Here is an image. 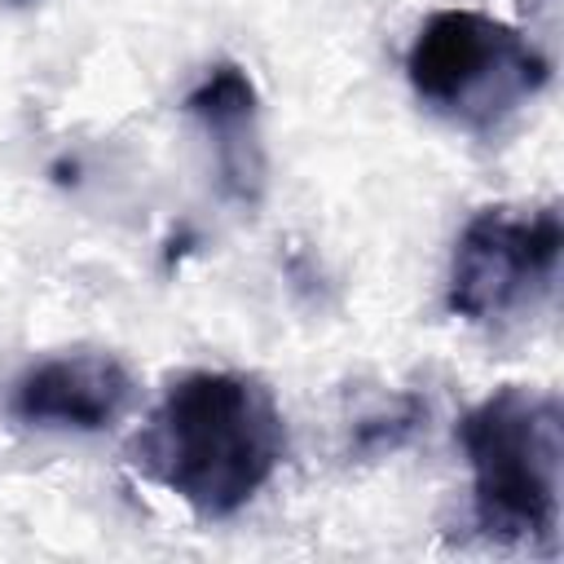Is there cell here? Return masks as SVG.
Returning a JSON list of instances; mask_svg holds the SVG:
<instances>
[{"mask_svg": "<svg viewBox=\"0 0 564 564\" xmlns=\"http://www.w3.org/2000/svg\"><path fill=\"white\" fill-rule=\"evenodd\" d=\"M564 225L560 207L546 203L538 212L511 207H480L449 260L445 304L467 322H507L533 313L560 273Z\"/></svg>", "mask_w": 564, "mask_h": 564, "instance_id": "obj_4", "label": "cell"}, {"mask_svg": "<svg viewBox=\"0 0 564 564\" xmlns=\"http://www.w3.org/2000/svg\"><path fill=\"white\" fill-rule=\"evenodd\" d=\"M137 401V379L115 352H57L22 370L13 414L31 427H115Z\"/></svg>", "mask_w": 564, "mask_h": 564, "instance_id": "obj_5", "label": "cell"}, {"mask_svg": "<svg viewBox=\"0 0 564 564\" xmlns=\"http://www.w3.org/2000/svg\"><path fill=\"white\" fill-rule=\"evenodd\" d=\"M128 458L198 520H229L282 467L286 419L256 375L189 370L167 383Z\"/></svg>", "mask_w": 564, "mask_h": 564, "instance_id": "obj_1", "label": "cell"}, {"mask_svg": "<svg viewBox=\"0 0 564 564\" xmlns=\"http://www.w3.org/2000/svg\"><path fill=\"white\" fill-rule=\"evenodd\" d=\"M185 115L203 128L216 163L220 194L256 207L264 194V141H260V97L242 66L216 62L185 97Z\"/></svg>", "mask_w": 564, "mask_h": 564, "instance_id": "obj_6", "label": "cell"}, {"mask_svg": "<svg viewBox=\"0 0 564 564\" xmlns=\"http://www.w3.org/2000/svg\"><path fill=\"white\" fill-rule=\"evenodd\" d=\"M471 467V520L511 546H555L560 533V397L502 383L458 423Z\"/></svg>", "mask_w": 564, "mask_h": 564, "instance_id": "obj_2", "label": "cell"}, {"mask_svg": "<svg viewBox=\"0 0 564 564\" xmlns=\"http://www.w3.org/2000/svg\"><path fill=\"white\" fill-rule=\"evenodd\" d=\"M423 419H427L423 397L401 392V397H392L388 405H379V410H370V414H361V419L352 423V454H361V458L392 454V449H401V445L423 427Z\"/></svg>", "mask_w": 564, "mask_h": 564, "instance_id": "obj_7", "label": "cell"}, {"mask_svg": "<svg viewBox=\"0 0 564 564\" xmlns=\"http://www.w3.org/2000/svg\"><path fill=\"white\" fill-rule=\"evenodd\" d=\"M405 75L419 101L441 119L467 132H498L546 88L551 66L538 44L502 18L441 9L419 26L405 53Z\"/></svg>", "mask_w": 564, "mask_h": 564, "instance_id": "obj_3", "label": "cell"}, {"mask_svg": "<svg viewBox=\"0 0 564 564\" xmlns=\"http://www.w3.org/2000/svg\"><path fill=\"white\" fill-rule=\"evenodd\" d=\"M9 4H26V0H9Z\"/></svg>", "mask_w": 564, "mask_h": 564, "instance_id": "obj_8", "label": "cell"}]
</instances>
